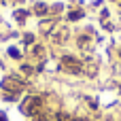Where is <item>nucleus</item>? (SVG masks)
I'll return each mask as SVG.
<instances>
[{"label":"nucleus","instance_id":"1","mask_svg":"<svg viewBox=\"0 0 121 121\" xmlns=\"http://www.w3.org/2000/svg\"><path fill=\"white\" fill-rule=\"evenodd\" d=\"M38 106H40V100H38V98H28V100L21 104V111H23V113H28V115H32Z\"/></svg>","mask_w":121,"mask_h":121},{"label":"nucleus","instance_id":"2","mask_svg":"<svg viewBox=\"0 0 121 121\" xmlns=\"http://www.w3.org/2000/svg\"><path fill=\"white\" fill-rule=\"evenodd\" d=\"M2 87H4V89H15V91H19L23 85H21L19 81H15V79H4V81H2Z\"/></svg>","mask_w":121,"mask_h":121},{"label":"nucleus","instance_id":"3","mask_svg":"<svg viewBox=\"0 0 121 121\" xmlns=\"http://www.w3.org/2000/svg\"><path fill=\"white\" fill-rule=\"evenodd\" d=\"M64 66H66V68H70L72 72H79V70H81V64H79L74 57H64Z\"/></svg>","mask_w":121,"mask_h":121},{"label":"nucleus","instance_id":"4","mask_svg":"<svg viewBox=\"0 0 121 121\" xmlns=\"http://www.w3.org/2000/svg\"><path fill=\"white\" fill-rule=\"evenodd\" d=\"M83 17V11H72V13H68V19L70 21H77V19H81Z\"/></svg>","mask_w":121,"mask_h":121},{"label":"nucleus","instance_id":"5","mask_svg":"<svg viewBox=\"0 0 121 121\" xmlns=\"http://www.w3.org/2000/svg\"><path fill=\"white\" fill-rule=\"evenodd\" d=\"M9 55H11V57H21V51L15 49V47H11V49H9Z\"/></svg>","mask_w":121,"mask_h":121},{"label":"nucleus","instance_id":"6","mask_svg":"<svg viewBox=\"0 0 121 121\" xmlns=\"http://www.w3.org/2000/svg\"><path fill=\"white\" fill-rule=\"evenodd\" d=\"M34 11H36L38 15H45V13H47V6H45V4H36V9H34Z\"/></svg>","mask_w":121,"mask_h":121},{"label":"nucleus","instance_id":"7","mask_svg":"<svg viewBox=\"0 0 121 121\" xmlns=\"http://www.w3.org/2000/svg\"><path fill=\"white\" fill-rule=\"evenodd\" d=\"M15 17H17L19 21H23V19H26V13H23V11H19V13H15Z\"/></svg>","mask_w":121,"mask_h":121},{"label":"nucleus","instance_id":"8","mask_svg":"<svg viewBox=\"0 0 121 121\" xmlns=\"http://www.w3.org/2000/svg\"><path fill=\"white\" fill-rule=\"evenodd\" d=\"M32 40H34V36H32V34H26V43H28V45H30V43H32Z\"/></svg>","mask_w":121,"mask_h":121},{"label":"nucleus","instance_id":"9","mask_svg":"<svg viewBox=\"0 0 121 121\" xmlns=\"http://www.w3.org/2000/svg\"><path fill=\"white\" fill-rule=\"evenodd\" d=\"M0 121H6V119H4V117H0Z\"/></svg>","mask_w":121,"mask_h":121},{"label":"nucleus","instance_id":"10","mask_svg":"<svg viewBox=\"0 0 121 121\" xmlns=\"http://www.w3.org/2000/svg\"><path fill=\"white\" fill-rule=\"evenodd\" d=\"M36 121H43V119H36Z\"/></svg>","mask_w":121,"mask_h":121}]
</instances>
